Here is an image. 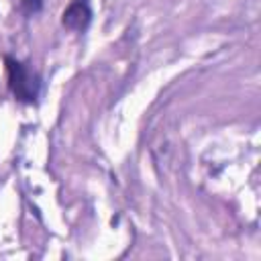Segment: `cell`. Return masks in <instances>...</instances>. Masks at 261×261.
Returning a JSON list of instances; mask_svg holds the SVG:
<instances>
[{"instance_id": "cell-1", "label": "cell", "mask_w": 261, "mask_h": 261, "mask_svg": "<svg viewBox=\"0 0 261 261\" xmlns=\"http://www.w3.org/2000/svg\"><path fill=\"white\" fill-rule=\"evenodd\" d=\"M4 65L12 96L22 104H35L41 94V75L29 63L12 55H4Z\"/></svg>"}, {"instance_id": "cell-2", "label": "cell", "mask_w": 261, "mask_h": 261, "mask_svg": "<svg viewBox=\"0 0 261 261\" xmlns=\"http://www.w3.org/2000/svg\"><path fill=\"white\" fill-rule=\"evenodd\" d=\"M92 22V4L90 0H69L61 14V24L69 31L84 33Z\"/></svg>"}, {"instance_id": "cell-3", "label": "cell", "mask_w": 261, "mask_h": 261, "mask_svg": "<svg viewBox=\"0 0 261 261\" xmlns=\"http://www.w3.org/2000/svg\"><path fill=\"white\" fill-rule=\"evenodd\" d=\"M18 10L27 18H31V16H35V14H39L43 10V0H20L18 2Z\"/></svg>"}]
</instances>
